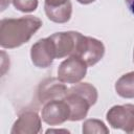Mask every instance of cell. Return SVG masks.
Here are the masks:
<instances>
[{"label":"cell","mask_w":134,"mask_h":134,"mask_svg":"<svg viewBox=\"0 0 134 134\" xmlns=\"http://www.w3.org/2000/svg\"><path fill=\"white\" fill-rule=\"evenodd\" d=\"M42 27V21L35 16L2 19L0 22V45L13 49L28 42Z\"/></svg>","instance_id":"obj_1"},{"label":"cell","mask_w":134,"mask_h":134,"mask_svg":"<svg viewBox=\"0 0 134 134\" xmlns=\"http://www.w3.org/2000/svg\"><path fill=\"white\" fill-rule=\"evenodd\" d=\"M105 54V46L102 41L81 35L74 52L75 57L82 59L87 66H93L99 62Z\"/></svg>","instance_id":"obj_2"},{"label":"cell","mask_w":134,"mask_h":134,"mask_svg":"<svg viewBox=\"0 0 134 134\" xmlns=\"http://www.w3.org/2000/svg\"><path fill=\"white\" fill-rule=\"evenodd\" d=\"M106 118L112 128L134 134V105L126 104L113 106L108 110Z\"/></svg>","instance_id":"obj_3"},{"label":"cell","mask_w":134,"mask_h":134,"mask_svg":"<svg viewBox=\"0 0 134 134\" xmlns=\"http://www.w3.org/2000/svg\"><path fill=\"white\" fill-rule=\"evenodd\" d=\"M87 64L75 55H70L64 60L58 68V79L63 83H80L87 73Z\"/></svg>","instance_id":"obj_4"},{"label":"cell","mask_w":134,"mask_h":134,"mask_svg":"<svg viewBox=\"0 0 134 134\" xmlns=\"http://www.w3.org/2000/svg\"><path fill=\"white\" fill-rule=\"evenodd\" d=\"M81 35L77 31H61L49 36L54 46L55 59L74 55Z\"/></svg>","instance_id":"obj_5"},{"label":"cell","mask_w":134,"mask_h":134,"mask_svg":"<svg viewBox=\"0 0 134 134\" xmlns=\"http://www.w3.org/2000/svg\"><path fill=\"white\" fill-rule=\"evenodd\" d=\"M69 88L58 77H49L44 80L38 88V100L45 105L51 100L64 99L68 93Z\"/></svg>","instance_id":"obj_6"},{"label":"cell","mask_w":134,"mask_h":134,"mask_svg":"<svg viewBox=\"0 0 134 134\" xmlns=\"http://www.w3.org/2000/svg\"><path fill=\"white\" fill-rule=\"evenodd\" d=\"M70 109L65 99L51 100L43 105L41 117L49 126H58L69 120Z\"/></svg>","instance_id":"obj_7"},{"label":"cell","mask_w":134,"mask_h":134,"mask_svg":"<svg viewBox=\"0 0 134 134\" xmlns=\"http://www.w3.org/2000/svg\"><path fill=\"white\" fill-rule=\"evenodd\" d=\"M32 64L38 68L49 67L55 59V50L49 37L38 40L30 49Z\"/></svg>","instance_id":"obj_8"},{"label":"cell","mask_w":134,"mask_h":134,"mask_svg":"<svg viewBox=\"0 0 134 134\" xmlns=\"http://www.w3.org/2000/svg\"><path fill=\"white\" fill-rule=\"evenodd\" d=\"M64 99L69 106L70 109L69 120L71 121H79L84 119L87 116L90 107L93 106L87 97L70 89L68 90V93Z\"/></svg>","instance_id":"obj_9"},{"label":"cell","mask_w":134,"mask_h":134,"mask_svg":"<svg viewBox=\"0 0 134 134\" xmlns=\"http://www.w3.org/2000/svg\"><path fill=\"white\" fill-rule=\"evenodd\" d=\"M41 118L37 112L25 111L19 115L10 130L12 134H36L41 131Z\"/></svg>","instance_id":"obj_10"},{"label":"cell","mask_w":134,"mask_h":134,"mask_svg":"<svg viewBox=\"0 0 134 134\" xmlns=\"http://www.w3.org/2000/svg\"><path fill=\"white\" fill-rule=\"evenodd\" d=\"M116 93L124 98H134V71L121 75L115 83Z\"/></svg>","instance_id":"obj_11"},{"label":"cell","mask_w":134,"mask_h":134,"mask_svg":"<svg viewBox=\"0 0 134 134\" xmlns=\"http://www.w3.org/2000/svg\"><path fill=\"white\" fill-rule=\"evenodd\" d=\"M47 18L54 23H66L70 20L72 14V4L71 1L65 5L55 7V8H44Z\"/></svg>","instance_id":"obj_12"},{"label":"cell","mask_w":134,"mask_h":134,"mask_svg":"<svg viewBox=\"0 0 134 134\" xmlns=\"http://www.w3.org/2000/svg\"><path fill=\"white\" fill-rule=\"evenodd\" d=\"M82 132L84 134H108L109 133V129L107 128V126L99 119H95V118H90L87 119L83 122V127H82Z\"/></svg>","instance_id":"obj_13"},{"label":"cell","mask_w":134,"mask_h":134,"mask_svg":"<svg viewBox=\"0 0 134 134\" xmlns=\"http://www.w3.org/2000/svg\"><path fill=\"white\" fill-rule=\"evenodd\" d=\"M69 89L73 90L75 92H79L82 95H84L85 97H87L91 102L92 105H94L97 100V97H98L97 90L93 85H91L89 83H76L75 85L71 86Z\"/></svg>","instance_id":"obj_14"},{"label":"cell","mask_w":134,"mask_h":134,"mask_svg":"<svg viewBox=\"0 0 134 134\" xmlns=\"http://www.w3.org/2000/svg\"><path fill=\"white\" fill-rule=\"evenodd\" d=\"M12 3L22 13H31L38 7V0H12Z\"/></svg>","instance_id":"obj_15"},{"label":"cell","mask_w":134,"mask_h":134,"mask_svg":"<svg viewBox=\"0 0 134 134\" xmlns=\"http://www.w3.org/2000/svg\"><path fill=\"white\" fill-rule=\"evenodd\" d=\"M68 2H70V0H45L44 8H55V7L65 5Z\"/></svg>","instance_id":"obj_16"},{"label":"cell","mask_w":134,"mask_h":134,"mask_svg":"<svg viewBox=\"0 0 134 134\" xmlns=\"http://www.w3.org/2000/svg\"><path fill=\"white\" fill-rule=\"evenodd\" d=\"M125 2L127 4L129 10L134 15V0H125Z\"/></svg>","instance_id":"obj_17"},{"label":"cell","mask_w":134,"mask_h":134,"mask_svg":"<svg viewBox=\"0 0 134 134\" xmlns=\"http://www.w3.org/2000/svg\"><path fill=\"white\" fill-rule=\"evenodd\" d=\"M53 132H55V133H58V132H64V133H69V131L68 130H66V129H48L47 131H46V133H53Z\"/></svg>","instance_id":"obj_18"},{"label":"cell","mask_w":134,"mask_h":134,"mask_svg":"<svg viewBox=\"0 0 134 134\" xmlns=\"http://www.w3.org/2000/svg\"><path fill=\"white\" fill-rule=\"evenodd\" d=\"M10 0H1V10H4L6 8V6L9 5Z\"/></svg>","instance_id":"obj_19"},{"label":"cell","mask_w":134,"mask_h":134,"mask_svg":"<svg viewBox=\"0 0 134 134\" xmlns=\"http://www.w3.org/2000/svg\"><path fill=\"white\" fill-rule=\"evenodd\" d=\"M79 3H81V4H90V3H92V2H94L95 0H76Z\"/></svg>","instance_id":"obj_20"},{"label":"cell","mask_w":134,"mask_h":134,"mask_svg":"<svg viewBox=\"0 0 134 134\" xmlns=\"http://www.w3.org/2000/svg\"><path fill=\"white\" fill-rule=\"evenodd\" d=\"M133 61H134V50H133Z\"/></svg>","instance_id":"obj_21"}]
</instances>
